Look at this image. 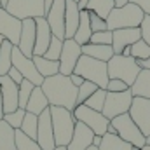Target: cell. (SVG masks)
I'll return each mask as SVG.
<instances>
[{"label":"cell","instance_id":"603a6c76","mask_svg":"<svg viewBox=\"0 0 150 150\" xmlns=\"http://www.w3.org/2000/svg\"><path fill=\"white\" fill-rule=\"evenodd\" d=\"M131 94L150 100V68H142L134 82L131 84Z\"/></svg>","mask_w":150,"mask_h":150},{"label":"cell","instance_id":"8d00e7d4","mask_svg":"<svg viewBox=\"0 0 150 150\" xmlns=\"http://www.w3.org/2000/svg\"><path fill=\"white\" fill-rule=\"evenodd\" d=\"M33 87H35V86H33L30 80H26V79H23V82L18 86V91H19V93H18V94H19V108H25V107H26Z\"/></svg>","mask_w":150,"mask_h":150},{"label":"cell","instance_id":"c3c4849f","mask_svg":"<svg viewBox=\"0 0 150 150\" xmlns=\"http://www.w3.org/2000/svg\"><path fill=\"white\" fill-rule=\"evenodd\" d=\"M120 54H122V56H131V45H126Z\"/></svg>","mask_w":150,"mask_h":150},{"label":"cell","instance_id":"5b68a950","mask_svg":"<svg viewBox=\"0 0 150 150\" xmlns=\"http://www.w3.org/2000/svg\"><path fill=\"white\" fill-rule=\"evenodd\" d=\"M107 68H108V79H120L129 87L142 70L133 56H122V54H113L107 63Z\"/></svg>","mask_w":150,"mask_h":150},{"label":"cell","instance_id":"ac0fdd59","mask_svg":"<svg viewBox=\"0 0 150 150\" xmlns=\"http://www.w3.org/2000/svg\"><path fill=\"white\" fill-rule=\"evenodd\" d=\"M142 38L140 28H119L112 30V49L115 54H120L126 45H131Z\"/></svg>","mask_w":150,"mask_h":150},{"label":"cell","instance_id":"d6a6232c","mask_svg":"<svg viewBox=\"0 0 150 150\" xmlns=\"http://www.w3.org/2000/svg\"><path fill=\"white\" fill-rule=\"evenodd\" d=\"M16 149L18 150H42L37 140L28 138L21 129H16Z\"/></svg>","mask_w":150,"mask_h":150},{"label":"cell","instance_id":"6da1fadb","mask_svg":"<svg viewBox=\"0 0 150 150\" xmlns=\"http://www.w3.org/2000/svg\"><path fill=\"white\" fill-rule=\"evenodd\" d=\"M40 87L51 107H63L68 110L77 107V86L72 84L68 75L56 74L52 77H45Z\"/></svg>","mask_w":150,"mask_h":150},{"label":"cell","instance_id":"d4e9b609","mask_svg":"<svg viewBox=\"0 0 150 150\" xmlns=\"http://www.w3.org/2000/svg\"><path fill=\"white\" fill-rule=\"evenodd\" d=\"M91 35H93V30H91V23H89V12H87V9H82L80 11V21H79L77 32L74 35V40L77 44L84 45V44H89Z\"/></svg>","mask_w":150,"mask_h":150},{"label":"cell","instance_id":"44dd1931","mask_svg":"<svg viewBox=\"0 0 150 150\" xmlns=\"http://www.w3.org/2000/svg\"><path fill=\"white\" fill-rule=\"evenodd\" d=\"M80 21V9L75 0H65V38H74Z\"/></svg>","mask_w":150,"mask_h":150},{"label":"cell","instance_id":"d590c367","mask_svg":"<svg viewBox=\"0 0 150 150\" xmlns=\"http://www.w3.org/2000/svg\"><path fill=\"white\" fill-rule=\"evenodd\" d=\"M61 49H63V40L52 35L51 42H49L47 51L44 52V58H47V59H59V56H61Z\"/></svg>","mask_w":150,"mask_h":150},{"label":"cell","instance_id":"4dcf8cb0","mask_svg":"<svg viewBox=\"0 0 150 150\" xmlns=\"http://www.w3.org/2000/svg\"><path fill=\"white\" fill-rule=\"evenodd\" d=\"M37 127H38V115L32 112H26L25 113V117H23V122H21V131L28 136V138H32V140H35L37 138Z\"/></svg>","mask_w":150,"mask_h":150},{"label":"cell","instance_id":"277c9868","mask_svg":"<svg viewBox=\"0 0 150 150\" xmlns=\"http://www.w3.org/2000/svg\"><path fill=\"white\" fill-rule=\"evenodd\" d=\"M145 12L134 5V4H126L124 7H113L107 18V26L108 30H119V28H138Z\"/></svg>","mask_w":150,"mask_h":150},{"label":"cell","instance_id":"db71d44e","mask_svg":"<svg viewBox=\"0 0 150 150\" xmlns=\"http://www.w3.org/2000/svg\"><path fill=\"white\" fill-rule=\"evenodd\" d=\"M86 150H100V147H96V145H91V147H87Z\"/></svg>","mask_w":150,"mask_h":150},{"label":"cell","instance_id":"4fadbf2b","mask_svg":"<svg viewBox=\"0 0 150 150\" xmlns=\"http://www.w3.org/2000/svg\"><path fill=\"white\" fill-rule=\"evenodd\" d=\"M44 18L47 21L52 35L65 40V0H54Z\"/></svg>","mask_w":150,"mask_h":150},{"label":"cell","instance_id":"3957f363","mask_svg":"<svg viewBox=\"0 0 150 150\" xmlns=\"http://www.w3.org/2000/svg\"><path fill=\"white\" fill-rule=\"evenodd\" d=\"M72 74H79L84 80L94 82L98 87L107 89V84H108V68H107L105 61H100L96 58H89V56L82 54L79 58V61L75 65V70Z\"/></svg>","mask_w":150,"mask_h":150},{"label":"cell","instance_id":"9f6ffc18","mask_svg":"<svg viewBox=\"0 0 150 150\" xmlns=\"http://www.w3.org/2000/svg\"><path fill=\"white\" fill-rule=\"evenodd\" d=\"M142 150H150V145H145V147H142Z\"/></svg>","mask_w":150,"mask_h":150},{"label":"cell","instance_id":"b9f144b4","mask_svg":"<svg viewBox=\"0 0 150 150\" xmlns=\"http://www.w3.org/2000/svg\"><path fill=\"white\" fill-rule=\"evenodd\" d=\"M138 28H140V33H142V40H145L150 45V16H147V14L143 16Z\"/></svg>","mask_w":150,"mask_h":150},{"label":"cell","instance_id":"bcb514c9","mask_svg":"<svg viewBox=\"0 0 150 150\" xmlns=\"http://www.w3.org/2000/svg\"><path fill=\"white\" fill-rule=\"evenodd\" d=\"M136 61H138L140 68H150V58H147V59H136Z\"/></svg>","mask_w":150,"mask_h":150},{"label":"cell","instance_id":"11a10c76","mask_svg":"<svg viewBox=\"0 0 150 150\" xmlns=\"http://www.w3.org/2000/svg\"><path fill=\"white\" fill-rule=\"evenodd\" d=\"M54 150H68V149H67V147H56Z\"/></svg>","mask_w":150,"mask_h":150},{"label":"cell","instance_id":"52a82bcc","mask_svg":"<svg viewBox=\"0 0 150 150\" xmlns=\"http://www.w3.org/2000/svg\"><path fill=\"white\" fill-rule=\"evenodd\" d=\"M75 120H80V122H84L94 134H98V136H103L105 133H107V129H108V124H110V120L103 115L101 112H98V110H93V108H89V107H86L84 103H80V105H77L74 110Z\"/></svg>","mask_w":150,"mask_h":150},{"label":"cell","instance_id":"7dc6e473","mask_svg":"<svg viewBox=\"0 0 150 150\" xmlns=\"http://www.w3.org/2000/svg\"><path fill=\"white\" fill-rule=\"evenodd\" d=\"M126 4H129V0H113V5L115 7H124Z\"/></svg>","mask_w":150,"mask_h":150},{"label":"cell","instance_id":"74e56055","mask_svg":"<svg viewBox=\"0 0 150 150\" xmlns=\"http://www.w3.org/2000/svg\"><path fill=\"white\" fill-rule=\"evenodd\" d=\"M25 113H26L25 108H16L14 112L4 113V120H5L12 129H19V127H21V122H23Z\"/></svg>","mask_w":150,"mask_h":150},{"label":"cell","instance_id":"d6986e66","mask_svg":"<svg viewBox=\"0 0 150 150\" xmlns=\"http://www.w3.org/2000/svg\"><path fill=\"white\" fill-rule=\"evenodd\" d=\"M35 45H33V56H44V52L49 47V42L52 38V32L45 21V18H35Z\"/></svg>","mask_w":150,"mask_h":150},{"label":"cell","instance_id":"f5cc1de1","mask_svg":"<svg viewBox=\"0 0 150 150\" xmlns=\"http://www.w3.org/2000/svg\"><path fill=\"white\" fill-rule=\"evenodd\" d=\"M7 4H9V0H0V7H2V9H5Z\"/></svg>","mask_w":150,"mask_h":150},{"label":"cell","instance_id":"f546056e","mask_svg":"<svg viewBox=\"0 0 150 150\" xmlns=\"http://www.w3.org/2000/svg\"><path fill=\"white\" fill-rule=\"evenodd\" d=\"M113 7V0H89L87 2V5H86V9L87 11H91V12H96L100 18H103V19H107L108 18V14H110V11H112Z\"/></svg>","mask_w":150,"mask_h":150},{"label":"cell","instance_id":"816d5d0a","mask_svg":"<svg viewBox=\"0 0 150 150\" xmlns=\"http://www.w3.org/2000/svg\"><path fill=\"white\" fill-rule=\"evenodd\" d=\"M4 119V107H2V94H0V120Z\"/></svg>","mask_w":150,"mask_h":150},{"label":"cell","instance_id":"94428289","mask_svg":"<svg viewBox=\"0 0 150 150\" xmlns=\"http://www.w3.org/2000/svg\"><path fill=\"white\" fill-rule=\"evenodd\" d=\"M75 2H79V0H75Z\"/></svg>","mask_w":150,"mask_h":150},{"label":"cell","instance_id":"4316f807","mask_svg":"<svg viewBox=\"0 0 150 150\" xmlns=\"http://www.w3.org/2000/svg\"><path fill=\"white\" fill-rule=\"evenodd\" d=\"M0 150H18L16 149V129H12L4 119L0 120Z\"/></svg>","mask_w":150,"mask_h":150},{"label":"cell","instance_id":"836d02e7","mask_svg":"<svg viewBox=\"0 0 150 150\" xmlns=\"http://www.w3.org/2000/svg\"><path fill=\"white\" fill-rule=\"evenodd\" d=\"M131 56L134 59H147L150 58V45L145 40H138L134 44H131Z\"/></svg>","mask_w":150,"mask_h":150},{"label":"cell","instance_id":"680465c9","mask_svg":"<svg viewBox=\"0 0 150 150\" xmlns=\"http://www.w3.org/2000/svg\"><path fill=\"white\" fill-rule=\"evenodd\" d=\"M147 145H150V136H147Z\"/></svg>","mask_w":150,"mask_h":150},{"label":"cell","instance_id":"f35d334b","mask_svg":"<svg viewBox=\"0 0 150 150\" xmlns=\"http://www.w3.org/2000/svg\"><path fill=\"white\" fill-rule=\"evenodd\" d=\"M89 42H93V44H107V45H112V30L93 32Z\"/></svg>","mask_w":150,"mask_h":150},{"label":"cell","instance_id":"7c38bea8","mask_svg":"<svg viewBox=\"0 0 150 150\" xmlns=\"http://www.w3.org/2000/svg\"><path fill=\"white\" fill-rule=\"evenodd\" d=\"M82 56V45L77 44L74 38H65L63 40V49L59 56V74L70 75L75 70V65L79 58Z\"/></svg>","mask_w":150,"mask_h":150},{"label":"cell","instance_id":"8992f818","mask_svg":"<svg viewBox=\"0 0 150 150\" xmlns=\"http://www.w3.org/2000/svg\"><path fill=\"white\" fill-rule=\"evenodd\" d=\"M115 131H117V136H120L124 142L131 143L133 147H145L147 145V136L140 131V127L134 124V120L129 117V113H122V115H117L110 120Z\"/></svg>","mask_w":150,"mask_h":150},{"label":"cell","instance_id":"f1b7e54d","mask_svg":"<svg viewBox=\"0 0 150 150\" xmlns=\"http://www.w3.org/2000/svg\"><path fill=\"white\" fill-rule=\"evenodd\" d=\"M12 47L9 40H4L0 45V75H7L12 67Z\"/></svg>","mask_w":150,"mask_h":150},{"label":"cell","instance_id":"5bb4252c","mask_svg":"<svg viewBox=\"0 0 150 150\" xmlns=\"http://www.w3.org/2000/svg\"><path fill=\"white\" fill-rule=\"evenodd\" d=\"M37 143L42 150H54L56 142H54V131H52V122H51V112L45 108L38 115V127H37Z\"/></svg>","mask_w":150,"mask_h":150},{"label":"cell","instance_id":"7402d4cb","mask_svg":"<svg viewBox=\"0 0 150 150\" xmlns=\"http://www.w3.org/2000/svg\"><path fill=\"white\" fill-rule=\"evenodd\" d=\"M82 54L108 63V59L112 58L115 52H113L112 45H107V44H93V42H89V44H84V45H82Z\"/></svg>","mask_w":150,"mask_h":150},{"label":"cell","instance_id":"681fc988","mask_svg":"<svg viewBox=\"0 0 150 150\" xmlns=\"http://www.w3.org/2000/svg\"><path fill=\"white\" fill-rule=\"evenodd\" d=\"M100 143H101V136H98V134H94V138H93V145H96V147H100Z\"/></svg>","mask_w":150,"mask_h":150},{"label":"cell","instance_id":"6f0895ef","mask_svg":"<svg viewBox=\"0 0 150 150\" xmlns=\"http://www.w3.org/2000/svg\"><path fill=\"white\" fill-rule=\"evenodd\" d=\"M4 40H5V38L2 37V35H0V45H2V42H4Z\"/></svg>","mask_w":150,"mask_h":150},{"label":"cell","instance_id":"7bdbcfd3","mask_svg":"<svg viewBox=\"0 0 150 150\" xmlns=\"http://www.w3.org/2000/svg\"><path fill=\"white\" fill-rule=\"evenodd\" d=\"M7 75H9V79H11L14 84H18V86H19V84L23 82V79H25V77L21 75V72H19L18 68H14V67H11V70L7 72Z\"/></svg>","mask_w":150,"mask_h":150},{"label":"cell","instance_id":"484cf974","mask_svg":"<svg viewBox=\"0 0 150 150\" xmlns=\"http://www.w3.org/2000/svg\"><path fill=\"white\" fill-rule=\"evenodd\" d=\"M32 59H33V63L37 67L38 74L42 75L44 79L59 74V61L58 59H47L44 56H32Z\"/></svg>","mask_w":150,"mask_h":150},{"label":"cell","instance_id":"91938a15","mask_svg":"<svg viewBox=\"0 0 150 150\" xmlns=\"http://www.w3.org/2000/svg\"><path fill=\"white\" fill-rule=\"evenodd\" d=\"M133 150H142V149H138V147H133Z\"/></svg>","mask_w":150,"mask_h":150},{"label":"cell","instance_id":"7a4b0ae2","mask_svg":"<svg viewBox=\"0 0 150 150\" xmlns=\"http://www.w3.org/2000/svg\"><path fill=\"white\" fill-rule=\"evenodd\" d=\"M51 122H52V131H54V142L56 147H67L74 136L75 129V117L72 110L63 108V107H51Z\"/></svg>","mask_w":150,"mask_h":150},{"label":"cell","instance_id":"f907efd6","mask_svg":"<svg viewBox=\"0 0 150 150\" xmlns=\"http://www.w3.org/2000/svg\"><path fill=\"white\" fill-rule=\"evenodd\" d=\"M87 2H89V0H79V2H77V5H79V9H80V11H82V9H86V5H87Z\"/></svg>","mask_w":150,"mask_h":150},{"label":"cell","instance_id":"1f68e13d","mask_svg":"<svg viewBox=\"0 0 150 150\" xmlns=\"http://www.w3.org/2000/svg\"><path fill=\"white\" fill-rule=\"evenodd\" d=\"M105 98H107V89L98 87V89L84 101V105L89 107V108H93V110L101 112V110H103V105H105Z\"/></svg>","mask_w":150,"mask_h":150},{"label":"cell","instance_id":"2e32d148","mask_svg":"<svg viewBox=\"0 0 150 150\" xmlns=\"http://www.w3.org/2000/svg\"><path fill=\"white\" fill-rule=\"evenodd\" d=\"M0 35L5 40H9L12 45H18L21 35V19L14 18L2 7H0Z\"/></svg>","mask_w":150,"mask_h":150},{"label":"cell","instance_id":"ab89813d","mask_svg":"<svg viewBox=\"0 0 150 150\" xmlns=\"http://www.w3.org/2000/svg\"><path fill=\"white\" fill-rule=\"evenodd\" d=\"M87 12H89V23H91V30H93V32L108 30V26H107V19L100 18L96 12H91V11H87Z\"/></svg>","mask_w":150,"mask_h":150},{"label":"cell","instance_id":"ee69618b","mask_svg":"<svg viewBox=\"0 0 150 150\" xmlns=\"http://www.w3.org/2000/svg\"><path fill=\"white\" fill-rule=\"evenodd\" d=\"M131 4H134V5H138L147 16H150V0H129Z\"/></svg>","mask_w":150,"mask_h":150},{"label":"cell","instance_id":"e575fe53","mask_svg":"<svg viewBox=\"0 0 150 150\" xmlns=\"http://www.w3.org/2000/svg\"><path fill=\"white\" fill-rule=\"evenodd\" d=\"M98 89V86L94 84V82H89V80H84L82 82V86H79L77 87V105H80V103H84L94 91Z\"/></svg>","mask_w":150,"mask_h":150},{"label":"cell","instance_id":"60d3db41","mask_svg":"<svg viewBox=\"0 0 150 150\" xmlns=\"http://www.w3.org/2000/svg\"><path fill=\"white\" fill-rule=\"evenodd\" d=\"M126 89H129V86L124 80H120V79H108V84H107V91L108 93H122Z\"/></svg>","mask_w":150,"mask_h":150},{"label":"cell","instance_id":"cb8c5ba5","mask_svg":"<svg viewBox=\"0 0 150 150\" xmlns=\"http://www.w3.org/2000/svg\"><path fill=\"white\" fill-rule=\"evenodd\" d=\"M45 108H49V101H47V98H45L42 87H40V86H35L33 91H32V94H30V100H28L25 110L35 113V115H40Z\"/></svg>","mask_w":150,"mask_h":150},{"label":"cell","instance_id":"30bf717a","mask_svg":"<svg viewBox=\"0 0 150 150\" xmlns=\"http://www.w3.org/2000/svg\"><path fill=\"white\" fill-rule=\"evenodd\" d=\"M127 113L134 120V124L140 127V131L145 136H150V100L149 98L133 96V103H131Z\"/></svg>","mask_w":150,"mask_h":150},{"label":"cell","instance_id":"83f0119b","mask_svg":"<svg viewBox=\"0 0 150 150\" xmlns=\"http://www.w3.org/2000/svg\"><path fill=\"white\" fill-rule=\"evenodd\" d=\"M100 150H133V145L124 142L120 136L117 134H110L105 133L101 136V143H100Z\"/></svg>","mask_w":150,"mask_h":150},{"label":"cell","instance_id":"ffe728a7","mask_svg":"<svg viewBox=\"0 0 150 150\" xmlns=\"http://www.w3.org/2000/svg\"><path fill=\"white\" fill-rule=\"evenodd\" d=\"M93 138L94 133L80 120L75 122V129H74V136L70 140V143L67 145L68 150H86L87 147L93 145Z\"/></svg>","mask_w":150,"mask_h":150},{"label":"cell","instance_id":"f6af8a7d","mask_svg":"<svg viewBox=\"0 0 150 150\" xmlns=\"http://www.w3.org/2000/svg\"><path fill=\"white\" fill-rule=\"evenodd\" d=\"M68 77H70L72 84H74V86H77V87H79V86H82V82H84V79H82L79 74H70Z\"/></svg>","mask_w":150,"mask_h":150},{"label":"cell","instance_id":"9a60e30c","mask_svg":"<svg viewBox=\"0 0 150 150\" xmlns=\"http://www.w3.org/2000/svg\"><path fill=\"white\" fill-rule=\"evenodd\" d=\"M18 84H14L9 75H0V94H2V107L4 113L14 112L19 108V94Z\"/></svg>","mask_w":150,"mask_h":150},{"label":"cell","instance_id":"ba28073f","mask_svg":"<svg viewBox=\"0 0 150 150\" xmlns=\"http://www.w3.org/2000/svg\"><path fill=\"white\" fill-rule=\"evenodd\" d=\"M131 103H133L131 89H126L122 93H108L107 91V98H105V105H103L101 113L108 120H112L113 117H117V115H122V113L129 112Z\"/></svg>","mask_w":150,"mask_h":150},{"label":"cell","instance_id":"8fae6325","mask_svg":"<svg viewBox=\"0 0 150 150\" xmlns=\"http://www.w3.org/2000/svg\"><path fill=\"white\" fill-rule=\"evenodd\" d=\"M12 67L18 68V70L21 72V75H23L26 80H30L33 86H42L44 77L38 74V70H37V67H35V63H33V59L28 58V56H25L16 45L12 47Z\"/></svg>","mask_w":150,"mask_h":150},{"label":"cell","instance_id":"e0dca14e","mask_svg":"<svg viewBox=\"0 0 150 150\" xmlns=\"http://www.w3.org/2000/svg\"><path fill=\"white\" fill-rule=\"evenodd\" d=\"M35 19L28 18V19H23L21 21V35H19V42H18V49L32 58L33 56V45H35Z\"/></svg>","mask_w":150,"mask_h":150},{"label":"cell","instance_id":"9c48e42d","mask_svg":"<svg viewBox=\"0 0 150 150\" xmlns=\"http://www.w3.org/2000/svg\"><path fill=\"white\" fill-rule=\"evenodd\" d=\"M5 11L21 21L28 19V18L35 19V18L45 16L44 0H9Z\"/></svg>","mask_w":150,"mask_h":150}]
</instances>
